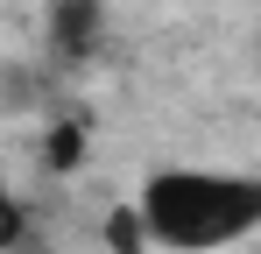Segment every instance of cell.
I'll return each mask as SVG.
<instances>
[{
  "label": "cell",
  "mask_w": 261,
  "mask_h": 254,
  "mask_svg": "<svg viewBox=\"0 0 261 254\" xmlns=\"http://www.w3.org/2000/svg\"><path fill=\"white\" fill-rule=\"evenodd\" d=\"M141 240L163 254H219L261 233V176L240 169H155L134 198Z\"/></svg>",
  "instance_id": "cell-1"
},
{
  "label": "cell",
  "mask_w": 261,
  "mask_h": 254,
  "mask_svg": "<svg viewBox=\"0 0 261 254\" xmlns=\"http://www.w3.org/2000/svg\"><path fill=\"white\" fill-rule=\"evenodd\" d=\"M49 42H57V57H92L99 49V0H57L49 7Z\"/></svg>",
  "instance_id": "cell-2"
},
{
  "label": "cell",
  "mask_w": 261,
  "mask_h": 254,
  "mask_svg": "<svg viewBox=\"0 0 261 254\" xmlns=\"http://www.w3.org/2000/svg\"><path fill=\"white\" fill-rule=\"evenodd\" d=\"M49 163H57V169H71V163H78V127H57V141H49Z\"/></svg>",
  "instance_id": "cell-3"
},
{
  "label": "cell",
  "mask_w": 261,
  "mask_h": 254,
  "mask_svg": "<svg viewBox=\"0 0 261 254\" xmlns=\"http://www.w3.org/2000/svg\"><path fill=\"white\" fill-rule=\"evenodd\" d=\"M21 233V212H14V198H7V184H0V247Z\"/></svg>",
  "instance_id": "cell-4"
}]
</instances>
